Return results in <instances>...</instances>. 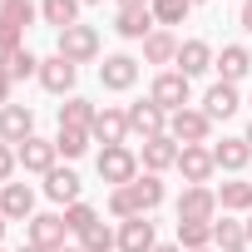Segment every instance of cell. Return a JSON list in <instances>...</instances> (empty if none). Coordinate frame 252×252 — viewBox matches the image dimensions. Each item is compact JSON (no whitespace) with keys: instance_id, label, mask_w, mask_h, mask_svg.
Returning a JSON list of instances; mask_svg holds the SVG:
<instances>
[{"instance_id":"obj_1","label":"cell","mask_w":252,"mask_h":252,"mask_svg":"<svg viewBox=\"0 0 252 252\" xmlns=\"http://www.w3.org/2000/svg\"><path fill=\"white\" fill-rule=\"evenodd\" d=\"M94 168H99V178H104V183H114V188H129V183L139 178V154H134L129 144H114V149H99Z\"/></svg>"},{"instance_id":"obj_2","label":"cell","mask_w":252,"mask_h":252,"mask_svg":"<svg viewBox=\"0 0 252 252\" xmlns=\"http://www.w3.org/2000/svg\"><path fill=\"white\" fill-rule=\"evenodd\" d=\"M218 188L208 183H188L178 193V222H218Z\"/></svg>"},{"instance_id":"obj_3","label":"cell","mask_w":252,"mask_h":252,"mask_svg":"<svg viewBox=\"0 0 252 252\" xmlns=\"http://www.w3.org/2000/svg\"><path fill=\"white\" fill-rule=\"evenodd\" d=\"M55 55H64L69 64H89V60H99V30H94V25H69V30H60Z\"/></svg>"},{"instance_id":"obj_4","label":"cell","mask_w":252,"mask_h":252,"mask_svg":"<svg viewBox=\"0 0 252 252\" xmlns=\"http://www.w3.org/2000/svg\"><path fill=\"white\" fill-rule=\"evenodd\" d=\"M188 94H193V79H188V74H178V69H163V74L154 79V89H149V99H154L163 114L188 109Z\"/></svg>"},{"instance_id":"obj_5","label":"cell","mask_w":252,"mask_h":252,"mask_svg":"<svg viewBox=\"0 0 252 252\" xmlns=\"http://www.w3.org/2000/svg\"><path fill=\"white\" fill-rule=\"evenodd\" d=\"M64 237H69L64 213H35V218L25 222V242H30V247H40V252H60V247H64Z\"/></svg>"},{"instance_id":"obj_6","label":"cell","mask_w":252,"mask_h":252,"mask_svg":"<svg viewBox=\"0 0 252 252\" xmlns=\"http://www.w3.org/2000/svg\"><path fill=\"white\" fill-rule=\"evenodd\" d=\"M208 134H213V119H208L203 109H178V114H168V139H173L178 149L208 144Z\"/></svg>"},{"instance_id":"obj_7","label":"cell","mask_w":252,"mask_h":252,"mask_svg":"<svg viewBox=\"0 0 252 252\" xmlns=\"http://www.w3.org/2000/svg\"><path fill=\"white\" fill-rule=\"evenodd\" d=\"M124 114H129V134H139L144 144L168 134V114H163L154 99H139V104H129V109H124Z\"/></svg>"},{"instance_id":"obj_8","label":"cell","mask_w":252,"mask_h":252,"mask_svg":"<svg viewBox=\"0 0 252 252\" xmlns=\"http://www.w3.org/2000/svg\"><path fill=\"white\" fill-rule=\"evenodd\" d=\"M40 89L45 94H74V79H79V64H69L64 55H50V60H40Z\"/></svg>"},{"instance_id":"obj_9","label":"cell","mask_w":252,"mask_h":252,"mask_svg":"<svg viewBox=\"0 0 252 252\" xmlns=\"http://www.w3.org/2000/svg\"><path fill=\"white\" fill-rule=\"evenodd\" d=\"M99 84L114 89V94L134 89V84H139V60H134V55H104V64H99Z\"/></svg>"},{"instance_id":"obj_10","label":"cell","mask_w":252,"mask_h":252,"mask_svg":"<svg viewBox=\"0 0 252 252\" xmlns=\"http://www.w3.org/2000/svg\"><path fill=\"white\" fill-rule=\"evenodd\" d=\"M89 134H94L104 149L129 144V114H124V109H114V104H104V109L94 114V124H89Z\"/></svg>"},{"instance_id":"obj_11","label":"cell","mask_w":252,"mask_h":252,"mask_svg":"<svg viewBox=\"0 0 252 252\" xmlns=\"http://www.w3.org/2000/svg\"><path fill=\"white\" fill-rule=\"evenodd\" d=\"M15 158H20V168H25V173H50V168H55V158H60V149H55V139L30 134L25 144H15Z\"/></svg>"},{"instance_id":"obj_12","label":"cell","mask_w":252,"mask_h":252,"mask_svg":"<svg viewBox=\"0 0 252 252\" xmlns=\"http://www.w3.org/2000/svg\"><path fill=\"white\" fill-rule=\"evenodd\" d=\"M0 213H5V222H30L35 218V188L30 183H0Z\"/></svg>"},{"instance_id":"obj_13","label":"cell","mask_w":252,"mask_h":252,"mask_svg":"<svg viewBox=\"0 0 252 252\" xmlns=\"http://www.w3.org/2000/svg\"><path fill=\"white\" fill-rule=\"evenodd\" d=\"M178 173H183V183H213V173H218L213 149H208V144H188V149L178 154Z\"/></svg>"},{"instance_id":"obj_14","label":"cell","mask_w":252,"mask_h":252,"mask_svg":"<svg viewBox=\"0 0 252 252\" xmlns=\"http://www.w3.org/2000/svg\"><path fill=\"white\" fill-rule=\"evenodd\" d=\"M35 134V114L25 104H5L0 109V144H25Z\"/></svg>"},{"instance_id":"obj_15","label":"cell","mask_w":252,"mask_h":252,"mask_svg":"<svg viewBox=\"0 0 252 252\" xmlns=\"http://www.w3.org/2000/svg\"><path fill=\"white\" fill-rule=\"evenodd\" d=\"M213 60H218V55H213V45H208V40H183L173 64H178V74H188V79H193V74H208V69H213Z\"/></svg>"},{"instance_id":"obj_16","label":"cell","mask_w":252,"mask_h":252,"mask_svg":"<svg viewBox=\"0 0 252 252\" xmlns=\"http://www.w3.org/2000/svg\"><path fill=\"white\" fill-rule=\"evenodd\" d=\"M79 193H84V183H79L74 168H50L45 173V198L50 203H64L69 208V203H79Z\"/></svg>"},{"instance_id":"obj_17","label":"cell","mask_w":252,"mask_h":252,"mask_svg":"<svg viewBox=\"0 0 252 252\" xmlns=\"http://www.w3.org/2000/svg\"><path fill=\"white\" fill-rule=\"evenodd\" d=\"M213 69L222 74V84L247 79V74H252V55H247V45H222V55L213 60Z\"/></svg>"},{"instance_id":"obj_18","label":"cell","mask_w":252,"mask_h":252,"mask_svg":"<svg viewBox=\"0 0 252 252\" xmlns=\"http://www.w3.org/2000/svg\"><path fill=\"white\" fill-rule=\"evenodd\" d=\"M237 109H242V99H237V84H222V79H218V84L203 94V114H208L213 124H218V119H232Z\"/></svg>"},{"instance_id":"obj_19","label":"cell","mask_w":252,"mask_h":252,"mask_svg":"<svg viewBox=\"0 0 252 252\" xmlns=\"http://www.w3.org/2000/svg\"><path fill=\"white\" fill-rule=\"evenodd\" d=\"M154 222L149 218H129V222H119V252H154Z\"/></svg>"},{"instance_id":"obj_20","label":"cell","mask_w":252,"mask_h":252,"mask_svg":"<svg viewBox=\"0 0 252 252\" xmlns=\"http://www.w3.org/2000/svg\"><path fill=\"white\" fill-rule=\"evenodd\" d=\"M178 154H183V149L163 134V139H149L139 158H144V168H149V173H163V168H178Z\"/></svg>"},{"instance_id":"obj_21","label":"cell","mask_w":252,"mask_h":252,"mask_svg":"<svg viewBox=\"0 0 252 252\" xmlns=\"http://www.w3.org/2000/svg\"><path fill=\"white\" fill-rule=\"evenodd\" d=\"M213 163H218L222 173H242V168L252 163L247 139H222V144H213Z\"/></svg>"},{"instance_id":"obj_22","label":"cell","mask_w":252,"mask_h":252,"mask_svg":"<svg viewBox=\"0 0 252 252\" xmlns=\"http://www.w3.org/2000/svg\"><path fill=\"white\" fill-rule=\"evenodd\" d=\"M213 247H218V252H247L252 242H247V227H242L237 218L222 213V218L213 222Z\"/></svg>"},{"instance_id":"obj_23","label":"cell","mask_w":252,"mask_h":252,"mask_svg":"<svg viewBox=\"0 0 252 252\" xmlns=\"http://www.w3.org/2000/svg\"><path fill=\"white\" fill-rule=\"evenodd\" d=\"M114 30H119L124 40H139V45H144V40L158 30V20H154V10H119Z\"/></svg>"},{"instance_id":"obj_24","label":"cell","mask_w":252,"mask_h":252,"mask_svg":"<svg viewBox=\"0 0 252 252\" xmlns=\"http://www.w3.org/2000/svg\"><path fill=\"white\" fill-rule=\"evenodd\" d=\"M178 45H183V40H178L173 30H154V35L144 40V60H149V64H173V60H178Z\"/></svg>"},{"instance_id":"obj_25","label":"cell","mask_w":252,"mask_h":252,"mask_svg":"<svg viewBox=\"0 0 252 252\" xmlns=\"http://www.w3.org/2000/svg\"><path fill=\"white\" fill-rule=\"evenodd\" d=\"M94 114H99V104H89V99L69 94V99L60 104V129H89V124H94Z\"/></svg>"},{"instance_id":"obj_26","label":"cell","mask_w":252,"mask_h":252,"mask_svg":"<svg viewBox=\"0 0 252 252\" xmlns=\"http://www.w3.org/2000/svg\"><path fill=\"white\" fill-rule=\"evenodd\" d=\"M218 208L222 213H252V183L247 178H232L218 188Z\"/></svg>"},{"instance_id":"obj_27","label":"cell","mask_w":252,"mask_h":252,"mask_svg":"<svg viewBox=\"0 0 252 252\" xmlns=\"http://www.w3.org/2000/svg\"><path fill=\"white\" fill-rule=\"evenodd\" d=\"M129 188H134V203H139V213H154V208L163 203V178H158V173H139Z\"/></svg>"},{"instance_id":"obj_28","label":"cell","mask_w":252,"mask_h":252,"mask_svg":"<svg viewBox=\"0 0 252 252\" xmlns=\"http://www.w3.org/2000/svg\"><path fill=\"white\" fill-rule=\"evenodd\" d=\"M40 20H45V25H55V30L79 25V0H45V5H40Z\"/></svg>"},{"instance_id":"obj_29","label":"cell","mask_w":252,"mask_h":252,"mask_svg":"<svg viewBox=\"0 0 252 252\" xmlns=\"http://www.w3.org/2000/svg\"><path fill=\"white\" fill-rule=\"evenodd\" d=\"M114 247H119V232H114L104 218H99L89 232H79V252H114Z\"/></svg>"},{"instance_id":"obj_30","label":"cell","mask_w":252,"mask_h":252,"mask_svg":"<svg viewBox=\"0 0 252 252\" xmlns=\"http://www.w3.org/2000/svg\"><path fill=\"white\" fill-rule=\"evenodd\" d=\"M0 69H5L10 79H30V74H40V60L20 45V50H10V55H0Z\"/></svg>"},{"instance_id":"obj_31","label":"cell","mask_w":252,"mask_h":252,"mask_svg":"<svg viewBox=\"0 0 252 252\" xmlns=\"http://www.w3.org/2000/svg\"><path fill=\"white\" fill-rule=\"evenodd\" d=\"M178 247H183V252L213 247V222H178Z\"/></svg>"},{"instance_id":"obj_32","label":"cell","mask_w":252,"mask_h":252,"mask_svg":"<svg viewBox=\"0 0 252 252\" xmlns=\"http://www.w3.org/2000/svg\"><path fill=\"white\" fill-rule=\"evenodd\" d=\"M149 10H154L158 30H173V25H183V20H188V10H193V5H188V0H154Z\"/></svg>"},{"instance_id":"obj_33","label":"cell","mask_w":252,"mask_h":252,"mask_svg":"<svg viewBox=\"0 0 252 252\" xmlns=\"http://www.w3.org/2000/svg\"><path fill=\"white\" fill-rule=\"evenodd\" d=\"M89 139H94L89 129H60V134H55V149H60L64 158H84V154H89Z\"/></svg>"},{"instance_id":"obj_34","label":"cell","mask_w":252,"mask_h":252,"mask_svg":"<svg viewBox=\"0 0 252 252\" xmlns=\"http://www.w3.org/2000/svg\"><path fill=\"white\" fill-rule=\"evenodd\" d=\"M94 222H99V213H94V208H89V203H84V198H79V203H69V208H64V227H69V232H74V237H79V232H89V227H94Z\"/></svg>"},{"instance_id":"obj_35","label":"cell","mask_w":252,"mask_h":252,"mask_svg":"<svg viewBox=\"0 0 252 252\" xmlns=\"http://www.w3.org/2000/svg\"><path fill=\"white\" fill-rule=\"evenodd\" d=\"M109 213H114L119 222H129V218H149V213H139L134 188H114V193H109Z\"/></svg>"},{"instance_id":"obj_36","label":"cell","mask_w":252,"mask_h":252,"mask_svg":"<svg viewBox=\"0 0 252 252\" xmlns=\"http://www.w3.org/2000/svg\"><path fill=\"white\" fill-rule=\"evenodd\" d=\"M0 15H5L10 25H20V30H25V25H35V15H40V10L30 5V0H0Z\"/></svg>"},{"instance_id":"obj_37","label":"cell","mask_w":252,"mask_h":252,"mask_svg":"<svg viewBox=\"0 0 252 252\" xmlns=\"http://www.w3.org/2000/svg\"><path fill=\"white\" fill-rule=\"evenodd\" d=\"M20 45H25V30L0 15V55H10V50H20Z\"/></svg>"},{"instance_id":"obj_38","label":"cell","mask_w":252,"mask_h":252,"mask_svg":"<svg viewBox=\"0 0 252 252\" xmlns=\"http://www.w3.org/2000/svg\"><path fill=\"white\" fill-rule=\"evenodd\" d=\"M15 168H20L15 144H0V183H10V178H15Z\"/></svg>"},{"instance_id":"obj_39","label":"cell","mask_w":252,"mask_h":252,"mask_svg":"<svg viewBox=\"0 0 252 252\" xmlns=\"http://www.w3.org/2000/svg\"><path fill=\"white\" fill-rule=\"evenodd\" d=\"M10 84H15V79H10L5 69H0V109H5V104H10Z\"/></svg>"},{"instance_id":"obj_40","label":"cell","mask_w":252,"mask_h":252,"mask_svg":"<svg viewBox=\"0 0 252 252\" xmlns=\"http://www.w3.org/2000/svg\"><path fill=\"white\" fill-rule=\"evenodd\" d=\"M154 0H119V10H149Z\"/></svg>"},{"instance_id":"obj_41","label":"cell","mask_w":252,"mask_h":252,"mask_svg":"<svg viewBox=\"0 0 252 252\" xmlns=\"http://www.w3.org/2000/svg\"><path fill=\"white\" fill-rule=\"evenodd\" d=\"M242 30L252 35V0H242Z\"/></svg>"},{"instance_id":"obj_42","label":"cell","mask_w":252,"mask_h":252,"mask_svg":"<svg viewBox=\"0 0 252 252\" xmlns=\"http://www.w3.org/2000/svg\"><path fill=\"white\" fill-rule=\"evenodd\" d=\"M154 252H183V247H178V242H163V247H154Z\"/></svg>"},{"instance_id":"obj_43","label":"cell","mask_w":252,"mask_h":252,"mask_svg":"<svg viewBox=\"0 0 252 252\" xmlns=\"http://www.w3.org/2000/svg\"><path fill=\"white\" fill-rule=\"evenodd\" d=\"M242 227H247V242H252V213H247V218H242Z\"/></svg>"},{"instance_id":"obj_44","label":"cell","mask_w":252,"mask_h":252,"mask_svg":"<svg viewBox=\"0 0 252 252\" xmlns=\"http://www.w3.org/2000/svg\"><path fill=\"white\" fill-rule=\"evenodd\" d=\"M242 139H247V149H252V124H247V134H242Z\"/></svg>"},{"instance_id":"obj_45","label":"cell","mask_w":252,"mask_h":252,"mask_svg":"<svg viewBox=\"0 0 252 252\" xmlns=\"http://www.w3.org/2000/svg\"><path fill=\"white\" fill-rule=\"evenodd\" d=\"M20 252H40V247H30V242H25V247H20Z\"/></svg>"},{"instance_id":"obj_46","label":"cell","mask_w":252,"mask_h":252,"mask_svg":"<svg viewBox=\"0 0 252 252\" xmlns=\"http://www.w3.org/2000/svg\"><path fill=\"white\" fill-rule=\"evenodd\" d=\"M79 5H99V0H79Z\"/></svg>"},{"instance_id":"obj_47","label":"cell","mask_w":252,"mask_h":252,"mask_svg":"<svg viewBox=\"0 0 252 252\" xmlns=\"http://www.w3.org/2000/svg\"><path fill=\"white\" fill-rule=\"evenodd\" d=\"M60 252H79V247H60Z\"/></svg>"},{"instance_id":"obj_48","label":"cell","mask_w":252,"mask_h":252,"mask_svg":"<svg viewBox=\"0 0 252 252\" xmlns=\"http://www.w3.org/2000/svg\"><path fill=\"white\" fill-rule=\"evenodd\" d=\"M188 5H203V0H188Z\"/></svg>"},{"instance_id":"obj_49","label":"cell","mask_w":252,"mask_h":252,"mask_svg":"<svg viewBox=\"0 0 252 252\" xmlns=\"http://www.w3.org/2000/svg\"><path fill=\"white\" fill-rule=\"evenodd\" d=\"M203 252H218V247H203Z\"/></svg>"},{"instance_id":"obj_50","label":"cell","mask_w":252,"mask_h":252,"mask_svg":"<svg viewBox=\"0 0 252 252\" xmlns=\"http://www.w3.org/2000/svg\"><path fill=\"white\" fill-rule=\"evenodd\" d=\"M0 252H5V247H0Z\"/></svg>"}]
</instances>
